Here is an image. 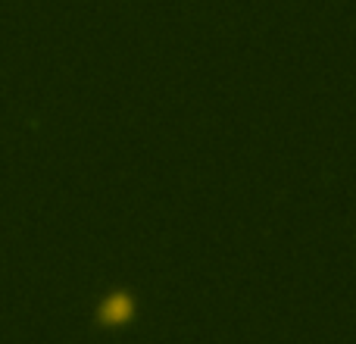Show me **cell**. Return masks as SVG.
<instances>
[{
  "instance_id": "cell-1",
  "label": "cell",
  "mask_w": 356,
  "mask_h": 344,
  "mask_svg": "<svg viewBox=\"0 0 356 344\" xmlns=\"http://www.w3.org/2000/svg\"><path fill=\"white\" fill-rule=\"evenodd\" d=\"M129 310H131V304L125 301V297H113V301L104 307V320L106 322H122L125 316H129Z\"/></svg>"
}]
</instances>
